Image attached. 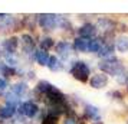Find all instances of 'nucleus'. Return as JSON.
I'll return each instance as SVG.
<instances>
[{
  "label": "nucleus",
  "mask_w": 128,
  "mask_h": 124,
  "mask_svg": "<svg viewBox=\"0 0 128 124\" xmlns=\"http://www.w3.org/2000/svg\"><path fill=\"white\" fill-rule=\"evenodd\" d=\"M98 69L102 74L105 75H108V77H120L122 74H125L127 72V68L125 65L122 64V61L118 56L115 55H112L110 58H105V59H99L98 62Z\"/></svg>",
  "instance_id": "1"
},
{
  "label": "nucleus",
  "mask_w": 128,
  "mask_h": 124,
  "mask_svg": "<svg viewBox=\"0 0 128 124\" xmlns=\"http://www.w3.org/2000/svg\"><path fill=\"white\" fill-rule=\"evenodd\" d=\"M69 75L81 84H86L91 78V68L86 61L84 59H74L69 62Z\"/></svg>",
  "instance_id": "2"
},
{
  "label": "nucleus",
  "mask_w": 128,
  "mask_h": 124,
  "mask_svg": "<svg viewBox=\"0 0 128 124\" xmlns=\"http://www.w3.org/2000/svg\"><path fill=\"white\" fill-rule=\"evenodd\" d=\"M18 114L22 118L24 117V118H29V120H33L40 114V107L33 100H24L18 107Z\"/></svg>",
  "instance_id": "3"
},
{
  "label": "nucleus",
  "mask_w": 128,
  "mask_h": 124,
  "mask_svg": "<svg viewBox=\"0 0 128 124\" xmlns=\"http://www.w3.org/2000/svg\"><path fill=\"white\" fill-rule=\"evenodd\" d=\"M36 22L38 26L40 28L43 32H53V30L58 29V15H53V13H42L36 16Z\"/></svg>",
  "instance_id": "4"
},
{
  "label": "nucleus",
  "mask_w": 128,
  "mask_h": 124,
  "mask_svg": "<svg viewBox=\"0 0 128 124\" xmlns=\"http://www.w3.org/2000/svg\"><path fill=\"white\" fill-rule=\"evenodd\" d=\"M19 42H20V48H22L23 55H26V56L33 55V52L36 51V39L32 33L23 32L22 35L19 36Z\"/></svg>",
  "instance_id": "5"
},
{
  "label": "nucleus",
  "mask_w": 128,
  "mask_h": 124,
  "mask_svg": "<svg viewBox=\"0 0 128 124\" xmlns=\"http://www.w3.org/2000/svg\"><path fill=\"white\" fill-rule=\"evenodd\" d=\"M0 48L3 51V56L4 55H16L18 49L20 48V42H19V36L12 35L7 36L0 42Z\"/></svg>",
  "instance_id": "6"
},
{
  "label": "nucleus",
  "mask_w": 128,
  "mask_h": 124,
  "mask_svg": "<svg viewBox=\"0 0 128 124\" xmlns=\"http://www.w3.org/2000/svg\"><path fill=\"white\" fill-rule=\"evenodd\" d=\"M81 120H86V121H98L102 120L101 118V110L99 107L89 104V102H84L82 104V114H81Z\"/></svg>",
  "instance_id": "7"
},
{
  "label": "nucleus",
  "mask_w": 128,
  "mask_h": 124,
  "mask_svg": "<svg viewBox=\"0 0 128 124\" xmlns=\"http://www.w3.org/2000/svg\"><path fill=\"white\" fill-rule=\"evenodd\" d=\"M56 56H58L62 62H66V61H69L70 59V55L74 53V48H72V43L69 41H66V39H62V41H59L56 45Z\"/></svg>",
  "instance_id": "8"
},
{
  "label": "nucleus",
  "mask_w": 128,
  "mask_h": 124,
  "mask_svg": "<svg viewBox=\"0 0 128 124\" xmlns=\"http://www.w3.org/2000/svg\"><path fill=\"white\" fill-rule=\"evenodd\" d=\"M76 36L89 41V39H94V38L98 36V29H96L95 23H92V22H85V23H82L76 29Z\"/></svg>",
  "instance_id": "9"
},
{
  "label": "nucleus",
  "mask_w": 128,
  "mask_h": 124,
  "mask_svg": "<svg viewBox=\"0 0 128 124\" xmlns=\"http://www.w3.org/2000/svg\"><path fill=\"white\" fill-rule=\"evenodd\" d=\"M88 84H89V87L92 89H96V91L105 89L108 87V84H110V77L105 75V74H102V72H95V74L91 75Z\"/></svg>",
  "instance_id": "10"
},
{
  "label": "nucleus",
  "mask_w": 128,
  "mask_h": 124,
  "mask_svg": "<svg viewBox=\"0 0 128 124\" xmlns=\"http://www.w3.org/2000/svg\"><path fill=\"white\" fill-rule=\"evenodd\" d=\"M116 20H114L112 18H108V16H101V18L96 19V29L98 32L101 30V33H108V32H115L116 33Z\"/></svg>",
  "instance_id": "11"
},
{
  "label": "nucleus",
  "mask_w": 128,
  "mask_h": 124,
  "mask_svg": "<svg viewBox=\"0 0 128 124\" xmlns=\"http://www.w3.org/2000/svg\"><path fill=\"white\" fill-rule=\"evenodd\" d=\"M30 87H29V82H26L24 79H20V81H16L10 85V92H13L14 95H18L19 98L22 100L23 97H28L30 94Z\"/></svg>",
  "instance_id": "12"
},
{
  "label": "nucleus",
  "mask_w": 128,
  "mask_h": 124,
  "mask_svg": "<svg viewBox=\"0 0 128 124\" xmlns=\"http://www.w3.org/2000/svg\"><path fill=\"white\" fill-rule=\"evenodd\" d=\"M53 87V84L50 81H48V79H39L36 85L33 87V95H35V98H38L39 101H42V97L46 94L49 89Z\"/></svg>",
  "instance_id": "13"
},
{
  "label": "nucleus",
  "mask_w": 128,
  "mask_h": 124,
  "mask_svg": "<svg viewBox=\"0 0 128 124\" xmlns=\"http://www.w3.org/2000/svg\"><path fill=\"white\" fill-rule=\"evenodd\" d=\"M114 46H115V52L125 55L128 53V33H120L115 36L114 41Z\"/></svg>",
  "instance_id": "14"
},
{
  "label": "nucleus",
  "mask_w": 128,
  "mask_h": 124,
  "mask_svg": "<svg viewBox=\"0 0 128 124\" xmlns=\"http://www.w3.org/2000/svg\"><path fill=\"white\" fill-rule=\"evenodd\" d=\"M99 56V59H105L110 58L112 55H115V46H114V42H104L102 46L99 49V52L96 53Z\"/></svg>",
  "instance_id": "15"
},
{
  "label": "nucleus",
  "mask_w": 128,
  "mask_h": 124,
  "mask_svg": "<svg viewBox=\"0 0 128 124\" xmlns=\"http://www.w3.org/2000/svg\"><path fill=\"white\" fill-rule=\"evenodd\" d=\"M88 43L89 41L88 39H82V38H74V42H72V48L76 53H88Z\"/></svg>",
  "instance_id": "16"
},
{
  "label": "nucleus",
  "mask_w": 128,
  "mask_h": 124,
  "mask_svg": "<svg viewBox=\"0 0 128 124\" xmlns=\"http://www.w3.org/2000/svg\"><path fill=\"white\" fill-rule=\"evenodd\" d=\"M38 45H39V49L42 51H49V49H52L55 45H56V42L53 39L50 35H42L39 38V41H38Z\"/></svg>",
  "instance_id": "17"
},
{
  "label": "nucleus",
  "mask_w": 128,
  "mask_h": 124,
  "mask_svg": "<svg viewBox=\"0 0 128 124\" xmlns=\"http://www.w3.org/2000/svg\"><path fill=\"white\" fill-rule=\"evenodd\" d=\"M82 120H81V115L76 112L75 108H72L70 111H68L65 114L64 117H62V124H79Z\"/></svg>",
  "instance_id": "18"
},
{
  "label": "nucleus",
  "mask_w": 128,
  "mask_h": 124,
  "mask_svg": "<svg viewBox=\"0 0 128 124\" xmlns=\"http://www.w3.org/2000/svg\"><path fill=\"white\" fill-rule=\"evenodd\" d=\"M16 114H18V108L6 105V104L0 105V120H12Z\"/></svg>",
  "instance_id": "19"
},
{
  "label": "nucleus",
  "mask_w": 128,
  "mask_h": 124,
  "mask_svg": "<svg viewBox=\"0 0 128 124\" xmlns=\"http://www.w3.org/2000/svg\"><path fill=\"white\" fill-rule=\"evenodd\" d=\"M32 56H33L35 62H36L39 66H46V65H48V59H49V56H50V55H49V52H46V51L36 49Z\"/></svg>",
  "instance_id": "20"
},
{
  "label": "nucleus",
  "mask_w": 128,
  "mask_h": 124,
  "mask_svg": "<svg viewBox=\"0 0 128 124\" xmlns=\"http://www.w3.org/2000/svg\"><path fill=\"white\" fill-rule=\"evenodd\" d=\"M64 62L60 61V59L56 56V55H50L49 56V59H48V69L49 71H52V72H58V71H60L62 68H64Z\"/></svg>",
  "instance_id": "21"
},
{
  "label": "nucleus",
  "mask_w": 128,
  "mask_h": 124,
  "mask_svg": "<svg viewBox=\"0 0 128 124\" xmlns=\"http://www.w3.org/2000/svg\"><path fill=\"white\" fill-rule=\"evenodd\" d=\"M102 38L101 36H96V38H94V39H89V43H88V53H94V55H96L99 52V49L102 46Z\"/></svg>",
  "instance_id": "22"
},
{
  "label": "nucleus",
  "mask_w": 128,
  "mask_h": 124,
  "mask_svg": "<svg viewBox=\"0 0 128 124\" xmlns=\"http://www.w3.org/2000/svg\"><path fill=\"white\" fill-rule=\"evenodd\" d=\"M20 102H22V100L19 98L18 95H14L13 92H4V104L6 105H10V107H14V108H18L19 105H20Z\"/></svg>",
  "instance_id": "23"
},
{
  "label": "nucleus",
  "mask_w": 128,
  "mask_h": 124,
  "mask_svg": "<svg viewBox=\"0 0 128 124\" xmlns=\"http://www.w3.org/2000/svg\"><path fill=\"white\" fill-rule=\"evenodd\" d=\"M106 95H108V98H110V100L115 101V102H116V101H118V102H122V101H124V92H122L121 89H118V88L108 91Z\"/></svg>",
  "instance_id": "24"
},
{
  "label": "nucleus",
  "mask_w": 128,
  "mask_h": 124,
  "mask_svg": "<svg viewBox=\"0 0 128 124\" xmlns=\"http://www.w3.org/2000/svg\"><path fill=\"white\" fill-rule=\"evenodd\" d=\"M7 88H9V82H7V79H4V78L0 77V94H4Z\"/></svg>",
  "instance_id": "25"
},
{
  "label": "nucleus",
  "mask_w": 128,
  "mask_h": 124,
  "mask_svg": "<svg viewBox=\"0 0 128 124\" xmlns=\"http://www.w3.org/2000/svg\"><path fill=\"white\" fill-rule=\"evenodd\" d=\"M89 124H105L102 120H98V121H92V123H89Z\"/></svg>",
  "instance_id": "26"
},
{
  "label": "nucleus",
  "mask_w": 128,
  "mask_h": 124,
  "mask_svg": "<svg viewBox=\"0 0 128 124\" xmlns=\"http://www.w3.org/2000/svg\"><path fill=\"white\" fill-rule=\"evenodd\" d=\"M125 88L128 91V71H127V79H125Z\"/></svg>",
  "instance_id": "27"
},
{
  "label": "nucleus",
  "mask_w": 128,
  "mask_h": 124,
  "mask_svg": "<svg viewBox=\"0 0 128 124\" xmlns=\"http://www.w3.org/2000/svg\"><path fill=\"white\" fill-rule=\"evenodd\" d=\"M2 56H3V51H2V48H0V59H2Z\"/></svg>",
  "instance_id": "28"
},
{
  "label": "nucleus",
  "mask_w": 128,
  "mask_h": 124,
  "mask_svg": "<svg viewBox=\"0 0 128 124\" xmlns=\"http://www.w3.org/2000/svg\"><path fill=\"white\" fill-rule=\"evenodd\" d=\"M79 124H85V123H84V120H82V121H81V123H79Z\"/></svg>",
  "instance_id": "29"
},
{
  "label": "nucleus",
  "mask_w": 128,
  "mask_h": 124,
  "mask_svg": "<svg viewBox=\"0 0 128 124\" xmlns=\"http://www.w3.org/2000/svg\"><path fill=\"white\" fill-rule=\"evenodd\" d=\"M127 124H128V118H127Z\"/></svg>",
  "instance_id": "30"
}]
</instances>
